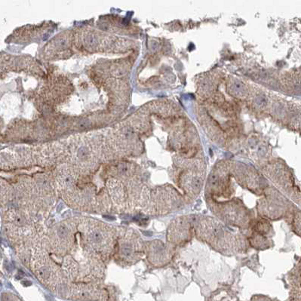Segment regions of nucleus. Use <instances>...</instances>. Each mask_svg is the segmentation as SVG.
Wrapping results in <instances>:
<instances>
[{
	"label": "nucleus",
	"instance_id": "obj_1",
	"mask_svg": "<svg viewBox=\"0 0 301 301\" xmlns=\"http://www.w3.org/2000/svg\"><path fill=\"white\" fill-rule=\"evenodd\" d=\"M84 247L97 256L111 254L115 245V230L107 224L92 219H82L79 225Z\"/></svg>",
	"mask_w": 301,
	"mask_h": 301
},
{
	"label": "nucleus",
	"instance_id": "obj_2",
	"mask_svg": "<svg viewBox=\"0 0 301 301\" xmlns=\"http://www.w3.org/2000/svg\"><path fill=\"white\" fill-rule=\"evenodd\" d=\"M3 221L8 237L15 242H27L39 232V224L30 211L9 209L5 214Z\"/></svg>",
	"mask_w": 301,
	"mask_h": 301
},
{
	"label": "nucleus",
	"instance_id": "obj_3",
	"mask_svg": "<svg viewBox=\"0 0 301 301\" xmlns=\"http://www.w3.org/2000/svg\"><path fill=\"white\" fill-rule=\"evenodd\" d=\"M30 264L38 279L50 289L56 291L62 284L63 277L60 269L45 250L39 248L33 250Z\"/></svg>",
	"mask_w": 301,
	"mask_h": 301
},
{
	"label": "nucleus",
	"instance_id": "obj_4",
	"mask_svg": "<svg viewBox=\"0 0 301 301\" xmlns=\"http://www.w3.org/2000/svg\"><path fill=\"white\" fill-rule=\"evenodd\" d=\"M75 224L72 220H64L55 224L48 235L53 251L59 255L70 252L75 241Z\"/></svg>",
	"mask_w": 301,
	"mask_h": 301
},
{
	"label": "nucleus",
	"instance_id": "obj_5",
	"mask_svg": "<svg viewBox=\"0 0 301 301\" xmlns=\"http://www.w3.org/2000/svg\"><path fill=\"white\" fill-rule=\"evenodd\" d=\"M140 250L138 237L134 235L133 231H128L119 239L117 255L121 261L131 264L138 260Z\"/></svg>",
	"mask_w": 301,
	"mask_h": 301
},
{
	"label": "nucleus",
	"instance_id": "obj_6",
	"mask_svg": "<svg viewBox=\"0 0 301 301\" xmlns=\"http://www.w3.org/2000/svg\"><path fill=\"white\" fill-rule=\"evenodd\" d=\"M97 42V39L93 35L88 36L85 38V43L88 47H94L95 46Z\"/></svg>",
	"mask_w": 301,
	"mask_h": 301
}]
</instances>
